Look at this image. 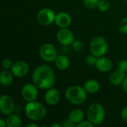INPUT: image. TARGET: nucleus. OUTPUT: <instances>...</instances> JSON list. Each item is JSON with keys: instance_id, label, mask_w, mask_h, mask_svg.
<instances>
[{"instance_id": "f257e3e1", "label": "nucleus", "mask_w": 127, "mask_h": 127, "mask_svg": "<svg viewBox=\"0 0 127 127\" xmlns=\"http://www.w3.org/2000/svg\"><path fill=\"white\" fill-rule=\"evenodd\" d=\"M32 80L39 89L48 90L54 85L55 75L51 67L41 65L34 69L32 74Z\"/></svg>"}, {"instance_id": "f03ea898", "label": "nucleus", "mask_w": 127, "mask_h": 127, "mask_svg": "<svg viewBox=\"0 0 127 127\" xmlns=\"http://www.w3.org/2000/svg\"><path fill=\"white\" fill-rule=\"evenodd\" d=\"M84 87L80 86H73L67 89L65 92V98L74 105H80L86 99L87 94Z\"/></svg>"}, {"instance_id": "7ed1b4c3", "label": "nucleus", "mask_w": 127, "mask_h": 127, "mask_svg": "<svg viewBox=\"0 0 127 127\" xmlns=\"http://www.w3.org/2000/svg\"><path fill=\"white\" fill-rule=\"evenodd\" d=\"M26 116L32 121H39L45 118L46 115L45 107L36 101L28 102L25 107Z\"/></svg>"}, {"instance_id": "20e7f679", "label": "nucleus", "mask_w": 127, "mask_h": 127, "mask_svg": "<svg viewBox=\"0 0 127 127\" xmlns=\"http://www.w3.org/2000/svg\"><path fill=\"white\" fill-rule=\"evenodd\" d=\"M86 115L89 121L95 125H98L101 124L105 118V109L99 103H92L89 106Z\"/></svg>"}, {"instance_id": "39448f33", "label": "nucleus", "mask_w": 127, "mask_h": 127, "mask_svg": "<svg viewBox=\"0 0 127 127\" xmlns=\"http://www.w3.org/2000/svg\"><path fill=\"white\" fill-rule=\"evenodd\" d=\"M90 50L96 57H100L105 55L108 51V43L102 36H95L90 43Z\"/></svg>"}, {"instance_id": "423d86ee", "label": "nucleus", "mask_w": 127, "mask_h": 127, "mask_svg": "<svg viewBox=\"0 0 127 127\" xmlns=\"http://www.w3.org/2000/svg\"><path fill=\"white\" fill-rule=\"evenodd\" d=\"M39 56L44 61L51 63L55 61L58 57V54L55 46L52 44L46 43L41 46L39 49Z\"/></svg>"}, {"instance_id": "0eeeda50", "label": "nucleus", "mask_w": 127, "mask_h": 127, "mask_svg": "<svg viewBox=\"0 0 127 127\" xmlns=\"http://www.w3.org/2000/svg\"><path fill=\"white\" fill-rule=\"evenodd\" d=\"M37 20L42 25H49L55 21L56 14L51 8H42L37 13Z\"/></svg>"}, {"instance_id": "6e6552de", "label": "nucleus", "mask_w": 127, "mask_h": 127, "mask_svg": "<svg viewBox=\"0 0 127 127\" xmlns=\"http://www.w3.org/2000/svg\"><path fill=\"white\" fill-rule=\"evenodd\" d=\"M57 39L58 42L64 46L71 45L74 41V34L68 28H60L57 33Z\"/></svg>"}, {"instance_id": "1a4fd4ad", "label": "nucleus", "mask_w": 127, "mask_h": 127, "mask_svg": "<svg viewBox=\"0 0 127 127\" xmlns=\"http://www.w3.org/2000/svg\"><path fill=\"white\" fill-rule=\"evenodd\" d=\"M37 86L33 83H27L25 84L21 91L22 96L28 102L34 101L38 97V89Z\"/></svg>"}, {"instance_id": "9d476101", "label": "nucleus", "mask_w": 127, "mask_h": 127, "mask_svg": "<svg viewBox=\"0 0 127 127\" xmlns=\"http://www.w3.org/2000/svg\"><path fill=\"white\" fill-rule=\"evenodd\" d=\"M10 71L16 77L21 78L27 75L29 71V66L26 62L20 60L13 64Z\"/></svg>"}, {"instance_id": "9b49d317", "label": "nucleus", "mask_w": 127, "mask_h": 127, "mask_svg": "<svg viewBox=\"0 0 127 127\" xmlns=\"http://www.w3.org/2000/svg\"><path fill=\"white\" fill-rule=\"evenodd\" d=\"M14 110L13 99L7 95H4L0 98V111L4 115H8Z\"/></svg>"}, {"instance_id": "f8f14e48", "label": "nucleus", "mask_w": 127, "mask_h": 127, "mask_svg": "<svg viewBox=\"0 0 127 127\" xmlns=\"http://www.w3.org/2000/svg\"><path fill=\"white\" fill-rule=\"evenodd\" d=\"M60 100V92L54 89L51 88L45 94V101L50 106H56Z\"/></svg>"}, {"instance_id": "ddd939ff", "label": "nucleus", "mask_w": 127, "mask_h": 127, "mask_svg": "<svg viewBox=\"0 0 127 127\" xmlns=\"http://www.w3.org/2000/svg\"><path fill=\"white\" fill-rule=\"evenodd\" d=\"M55 23L60 28H68L71 23V17L66 12H60L56 14Z\"/></svg>"}, {"instance_id": "4468645a", "label": "nucleus", "mask_w": 127, "mask_h": 127, "mask_svg": "<svg viewBox=\"0 0 127 127\" xmlns=\"http://www.w3.org/2000/svg\"><path fill=\"white\" fill-rule=\"evenodd\" d=\"M95 66L101 72H108L112 68V62L107 57H100L97 59Z\"/></svg>"}, {"instance_id": "2eb2a0df", "label": "nucleus", "mask_w": 127, "mask_h": 127, "mask_svg": "<svg viewBox=\"0 0 127 127\" xmlns=\"http://www.w3.org/2000/svg\"><path fill=\"white\" fill-rule=\"evenodd\" d=\"M126 72H124L119 69L114 71L109 77L110 83L113 86H119L122 84L124 79L126 78Z\"/></svg>"}, {"instance_id": "dca6fc26", "label": "nucleus", "mask_w": 127, "mask_h": 127, "mask_svg": "<svg viewBox=\"0 0 127 127\" xmlns=\"http://www.w3.org/2000/svg\"><path fill=\"white\" fill-rule=\"evenodd\" d=\"M85 117L84 112L80 109H73L68 115V119L73 122L74 124H75L76 125L79 123H80L81 121H83Z\"/></svg>"}, {"instance_id": "f3484780", "label": "nucleus", "mask_w": 127, "mask_h": 127, "mask_svg": "<svg viewBox=\"0 0 127 127\" xmlns=\"http://www.w3.org/2000/svg\"><path fill=\"white\" fill-rule=\"evenodd\" d=\"M13 74L12 71L8 70L3 71L0 74V82L3 86H9L13 81Z\"/></svg>"}, {"instance_id": "a211bd4d", "label": "nucleus", "mask_w": 127, "mask_h": 127, "mask_svg": "<svg viewBox=\"0 0 127 127\" xmlns=\"http://www.w3.org/2000/svg\"><path fill=\"white\" fill-rule=\"evenodd\" d=\"M83 87L88 93L95 94L100 89V84L97 80H95L94 79H91V80H87L85 83Z\"/></svg>"}, {"instance_id": "6ab92c4d", "label": "nucleus", "mask_w": 127, "mask_h": 127, "mask_svg": "<svg viewBox=\"0 0 127 127\" xmlns=\"http://www.w3.org/2000/svg\"><path fill=\"white\" fill-rule=\"evenodd\" d=\"M6 124L7 127H22V120L19 115L11 113L7 115Z\"/></svg>"}, {"instance_id": "aec40b11", "label": "nucleus", "mask_w": 127, "mask_h": 127, "mask_svg": "<svg viewBox=\"0 0 127 127\" xmlns=\"http://www.w3.org/2000/svg\"><path fill=\"white\" fill-rule=\"evenodd\" d=\"M55 65L58 69L64 71V70H66L69 67L70 60L67 57L63 56V55H60L55 60Z\"/></svg>"}, {"instance_id": "412c9836", "label": "nucleus", "mask_w": 127, "mask_h": 127, "mask_svg": "<svg viewBox=\"0 0 127 127\" xmlns=\"http://www.w3.org/2000/svg\"><path fill=\"white\" fill-rule=\"evenodd\" d=\"M110 7V3L108 0H100L97 8L101 12H106L107 11Z\"/></svg>"}, {"instance_id": "4be33fe9", "label": "nucleus", "mask_w": 127, "mask_h": 127, "mask_svg": "<svg viewBox=\"0 0 127 127\" xmlns=\"http://www.w3.org/2000/svg\"><path fill=\"white\" fill-rule=\"evenodd\" d=\"M100 0H83V4L86 8L94 9L97 7Z\"/></svg>"}, {"instance_id": "5701e85b", "label": "nucleus", "mask_w": 127, "mask_h": 127, "mask_svg": "<svg viewBox=\"0 0 127 127\" xmlns=\"http://www.w3.org/2000/svg\"><path fill=\"white\" fill-rule=\"evenodd\" d=\"M72 48L75 51H80L83 48V42L81 40H74L72 43Z\"/></svg>"}, {"instance_id": "b1692460", "label": "nucleus", "mask_w": 127, "mask_h": 127, "mask_svg": "<svg viewBox=\"0 0 127 127\" xmlns=\"http://www.w3.org/2000/svg\"><path fill=\"white\" fill-rule=\"evenodd\" d=\"M119 30L121 33L127 34V16L124 18L119 24Z\"/></svg>"}, {"instance_id": "393cba45", "label": "nucleus", "mask_w": 127, "mask_h": 127, "mask_svg": "<svg viewBox=\"0 0 127 127\" xmlns=\"http://www.w3.org/2000/svg\"><path fill=\"white\" fill-rule=\"evenodd\" d=\"M96 61H97L96 57L95 55H93L92 54V55H88L86 58V64L88 65H90V66L95 65L96 64Z\"/></svg>"}, {"instance_id": "a878e982", "label": "nucleus", "mask_w": 127, "mask_h": 127, "mask_svg": "<svg viewBox=\"0 0 127 127\" xmlns=\"http://www.w3.org/2000/svg\"><path fill=\"white\" fill-rule=\"evenodd\" d=\"M13 62L11 60L8 59V58H6V59H4L3 61H2V67L6 69V70H8V69H10L11 67L13 66Z\"/></svg>"}, {"instance_id": "bb28decb", "label": "nucleus", "mask_w": 127, "mask_h": 127, "mask_svg": "<svg viewBox=\"0 0 127 127\" xmlns=\"http://www.w3.org/2000/svg\"><path fill=\"white\" fill-rule=\"evenodd\" d=\"M118 69L127 72V60H123L118 63Z\"/></svg>"}, {"instance_id": "cd10ccee", "label": "nucleus", "mask_w": 127, "mask_h": 127, "mask_svg": "<svg viewBox=\"0 0 127 127\" xmlns=\"http://www.w3.org/2000/svg\"><path fill=\"white\" fill-rule=\"evenodd\" d=\"M94 124H92L91 121H81L80 123L77 124V127H93Z\"/></svg>"}, {"instance_id": "c85d7f7f", "label": "nucleus", "mask_w": 127, "mask_h": 127, "mask_svg": "<svg viewBox=\"0 0 127 127\" xmlns=\"http://www.w3.org/2000/svg\"><path fill=\"white\" fill-rule=\"evenodd\" d=\"M75 124H74L73 122H71L68 118L67 120H65V121H63L62 127H75Z\"/></svg>"}, {"instance_id": "c756f323", "label": "nucleus", "mask_w": 127, "mask_h": 127, "mask_svg": "<svg viewBox=\"0 0 127 127\" xmlns=\"http://www.w3.org/2000/svg\"><path fill=\"white\" fill-rule=\"evenodd\" d=\"M121 118L123 119L124 121H125L127 123V106L124 107L122 110H121Z\"/></svg>"}, {"instance_id": "7c9ffc66", "label": "nucleus", "mask_w": 127, "mask_h": 127, "mask_svg": "<svg viewBox=\"0 0 127 127\" xmlns=\"http://www.w3.org/2000/svg\"><path fill=\"white\" fill-rule=\"evenodd\" d=\"M122 89L126 93H127V77L124 79V82L122 83Z\"/></svg>"}, {"instance_id": "2f4dec72", "label": "nucleus", "mask_w": 127, "mask_h": 127, "mask_svg": "<svg viewBox=\"0 0 127 127\" xmlns=\"http://www.w3.org/2000/svg\"><path fill=\"white\" fill-rule=\"evenodd\" d=\"M0 125L1 127H5L7 126V124H6V121H4L2 118L0 119Z\"/></svg>"}, {"instance_id": "473e14b6", "label": "nucleus", "mask_w": 127, "mask_h": 127, "mask_svg": "<svg viewBox=\"0 0 127 127\" xmlns=\"http://www.w3.org/2000/svg\"><path fill=\"white\" fill-rule=\"evenodd\" d=\"M39 126L36 124H29L27 125V127H38Z\"/></svg>"}, {"instance_id": "72a5a7b5", "label": "nucleus", "mask_w": 127, "mask_h": 127, "mask_svg": "<svg viewBox=\"0 0 127 127\" xmlns=\"http://www.w3.org/2000/svg\"><path fill=\"white\" fill-rule=\"evenodd\" d=\"M62 125L59 124H53L51 125V127H61Z\"/></svg>"}, {"instance_id": "f704fd0d", "label": "nucleus", "mask_w": 127, "mask_h": 127, "mask_svg": "<svg viewBox=\"0 0 127 127\" xmlns=\"http://www.w3.org/2000/svg\"><path fill=\"white\" fill-rule=\"evenodd\" d=\"M124 1H127V0H124Z\"/></svg>"}]
</instances>
